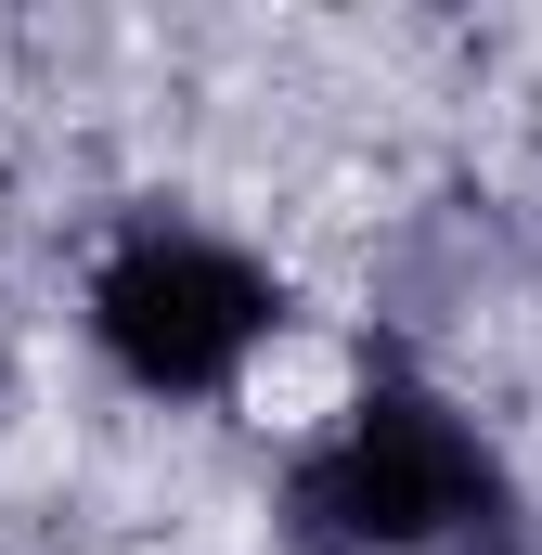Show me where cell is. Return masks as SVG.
<instances>
[{"label": "cell", "instance_id": "obj_2", "mask_svg": "<svg viewBox=\"0 0 542 555\" xmlns=\"http://www.w3.org/2000/svg\"><path fill=\"white\" fill-rule=\"evenodd\" d=\"M284 323V284L220 246V233H181V220H142L130 246L91 272V336L104 362L130 375L142 401H220Z\"/></svg>", "mask_w": 542, "mask_h": 555}, {"label": "cell", "instance_id": "obj_1", "mask_svg": "<svg viewBox=\"0 0 542 555\" xmlns=\"http://www.w3.org/2000/svg\"><path fill=\"white\" fill-rule=\"evenodd\" d=\"M491 517H504L491 439L413 375H375L336 439H310L284 465V543L297 555H465Z\"/></svg>", "mask_w": 542, "mask_h": 555}, {"label": "cell", "instance_id": "obj_3", "mask_svg": "<svg viewBox=\"0 0 542 555\" xmlns=\"http://www.w3.org/2000/svg\"><path fill=\"white\" fill-rule=\"evenodd\" d=\"M465 555H542V504H504V517H491Z\"/></svg>", "mask_w": 542, "mask_h": 555}]
</instances>
